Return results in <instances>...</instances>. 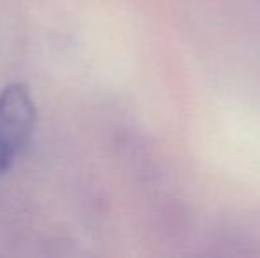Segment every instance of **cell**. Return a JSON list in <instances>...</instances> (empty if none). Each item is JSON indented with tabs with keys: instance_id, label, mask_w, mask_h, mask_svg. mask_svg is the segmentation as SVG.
Segmentation results:
<instances>
[{
	"instance_id": "cell-2",
	"label": "cell",
	"mask_w": 260,
	"mask_h": 258,
	"mask_svg": "<svg viewBox=\"0 0 260 258\" xmlns=\"http://www.w3.org/2000/svg\"><path fill=\"white\" fill-rule=\"evenodd\" d=\"M14 158H16V154H14L4 141H0V175L7 172V168L11 166Z\"/></svg>"
},
{
	"instance_id": "cell-1",
	"label": "cell",
	"mask_w": 260,
	"mask_h": 258,
	"mask_svg": "<svg viewBox=\"0 0 260 258\" xmlns=\"http://www.w3.org/2000/svg\"><path fill=\"white\" fill-rule=\"evenodd\" d=\"M36 124V108L28 89L13 83L0 92V141L14 154L28 145Z\"/></svg>"
}]
</instances>
